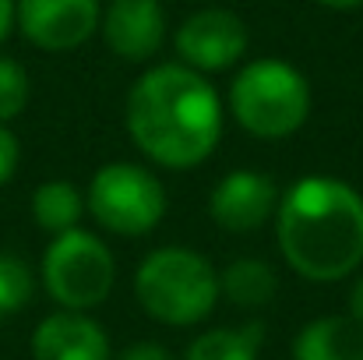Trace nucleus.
Returning <instances> with one entry per match:
<instances>
[{
	"instance_id": "11",
	"label": "nucleus",
	"mask_w": 363,
	"mask_h": 360,
	"mask_svg": "<svg viewBox=\"0 0 363 360\" xmlns=\"http://www.w3.org/2000/svg\"><path fill=\"white\" fill-rule=\"evenodd\" d=\"M103 36L123 60H148L162 46L166 11L159 0H113L103 18Z\"/></svg>"
},
{
	"instance_id": "5",
	"label": "nucleus",
	"mask_w": 363,
	"mask_h": 360,
	"mask_svg": "<svg viewBox=\"0 0 363 360\" xmlns=\"http://www.w3.org/2000/svg\"><path fill=\"white\" fill-rule=\"evenodd\" d=\"M117 279L113 254L103 240L89 230H67L46 247L43 258V283L50 297L64 311H89L99 307Z\"/></svg>"
},
{
	"instance_id": "15",
	"label": "nucleus",
	"mask_w": 363,
	"mask_h": 360,
	"mask_svg": "<svg viewBox=\"0 0 363 360\" xmlns=\"http://www.w3.org/2000/svg\"><path fill=\"white\" fill-rule=\"evenodd\" d=\"M261 336V322H250L243 329H212L187 347L184 360H257Z\"/></svg>"
},
{
	"instance_id": "9",
	"label": "nucleus",
	"mask_w": 363,
	"mask_h": 360,
	"mask_svg": "<svg viewBox=\"0 0 363 360\" xmlns=\"http://www.w3.org/2000/svg\"><path fill=\"white\" fill-rule=\"evenodd\" d=\"M275 184L257 173V170H237L230 177H223L212 191L208 212L212 219L230 230V234H250L257 227L268 223V216L275 212Z\"/></svg>"
},
{
	"instance_id": "17",
	"label": "nucleus",
	"mask_w": 363,
	"mask_h": 360,
	"mask_svg": "<svg viewBox=\"0 0 363 360\" xmlns=\"http://www.w3.org/2000/svg\"><path fill=\"white\" fill-rule=\"evenodd\" d=\"M28 103V75L18 60L0 57V124L14 120Z\"/></svg>"
},
{
	"instance_id": "22",
	"label": "nucleus",
	"mask_w": 363,
	"mask_h": 360,
	"mask_svg": "<svg viewBox=\"0 0 363 360\" xmlns=\"http://www.w3.org/2000/svg\"><path fill=\"white\" fill-rule=\"evenodd\" d=\"M325 7H335V11H350V7H363V0H318Z\"/></svg>"
},
{
	"instance_id": "21",
	"label": "nucleus",
	"mask_w": 363,
	"mask_h": 360,
	"mask_svg": "<svg viewBox=\"0 0 363 360\" xmlns=\"http://www.w3.org/2000/svg\"><path fill=\"white\" fill-rule=\"evenodd\" d=\"M11 25H14V0H0V43L7 39Z\"/></svg>"
},
{
	"instance_id": "12",
	"label": "nucleus",
	"mask_w": 363,
	"mask_h": 360,
	"mask_svg": "<svg viewBox=\"0 0 363 360\" xmlns=\"http://www.w3.org/2000/svg\"><path fill=\"white\" fill-rule=\"evenodd\" d=\"M293 360H363V325L350 315H325L293 339Z\"/></svg>"
},
{
	"instance_id": "19",
	"label": "nucleus",
	"mask_w": 363,
	"mask_h": 360,
	"mask_svg": "<svg viewBox=\"0 0 363 360\" xmlns=\"http://www.w3.org/2000/svg\"><path fill=\"white\" fill-rule=\"evenodd\" d=\"M121 360H173V357L159 343H134V347H127L121 354Z\"/></svg>"
},
{
	"instance_id": "18",
	"label": "nucleus",
	"mask_w": 363,
	"mask_h": 360,
	"mask_svg": "<svg viewBox=\"0 0 363 360\" xmlns=\"http://www.w3.org/2000/svg\"><path fill=\"white\" fill-rule=\"evenodd\" d=\"M14 166H18V141H14V134L0 124V184L11 180Z\"/></svg>"
},
{
	"instance_id": "2",
	"label": "nucleus",
	"mask_w": 363,
	"mask_h": 360,
	"mask_svg": "<svg viewBox=\"0 0 363 360\" xmlns=\"http://www.w3.org/2000/svg\"><path fill=\"white\" fill-rule=\"evenodd\" d=\"M279 247L293 272L335 283L363 261V198L342 180L303 177L279 202Z\"/></svg>"
},
{
	"instance_id": "3",
	"label": "nucleus",
	"mask_w": 363,
	"mask_h": 360,
	"mask_svg": "<svg viewBox=\"0 0 363 360\" xmlns=\"http://www.w3.org/2000/svg\"><path fill=\"white\" fill-rule=\"evenodd\" d=\"M134 293L148 318L184 329L212 315L219 300V276L212 261L191 247H159L138 265Z\"/></svg>"
},
{
	"instance_id": "4",
	"label": "nucleus",
	"mask_w": 363,
	"mask_h": 360,
	"mask_svg": "<svg viewBox=\"0 0 363 360\" xmlns=\"http://www.w3.org/2000/svg\"><path fill=\"white\" fill-rule=\"evenodd\" d=\"M230 110L247 134L279 141L303 127L311 114L307 78L275 57L250 60L230 89Z\"/></svg>"
},
{
	"instance_id": "1",
	"label": "nucleus",
	"mask_w": 363,
	"mask_h": 360,
	"mask_svg": "<svg viewBox=\"0 0 363 360\" xmlns=\"http://www.w3.org/2000/svg\"><path fill=\"white\" fill-rule=\"evenodd\" d=\"M127 131L152 163L191 170L216 152L223 107L201 71L187 64H159L145 71L127 96Z\"/></svg>"
},
{
	"instance_id": "8",
	"label": "nucleus",
	"mask_w": 363,
	"mask_h": 360,
	"mask_svg": "<svg viewBox=\"0 0 363 360\" xmlns=\"http://www.w3.org/2000/svg\"><path fill=\"white\" fill-rule=\"evenodd\" d=\"M14 18L39 50H74L99 28V0H18Z\"/></svg>"
},
{
	"instance_id": "20",
	"label": "nucleus",
	"mask_w": 363,
	"mask_h": 360,
	"mask_svg": "<svg viewBox=\"0 0 363 360\" xmlns=\"http://www.w3.org/2000/svg\"><path fill=\"white\" fill-rule=\"evenodd\" d=\"M350 318H357L363 325V276L353 283V290H350Z\"/></svg>"
},
{
	"instance_id": "6",
	"label": "nucleus",
	"mask_w": 363,
	"mask_h": 360,
	"mask_svg": "<svg viewBox=\"0 0 363 360\" xmlns=\"http://www.w3.org/2000/svg\"><path fill=\"white\" fill-rule=\"evenodd\" d=\"M89 209L99 227L121 237H141L155 230L166 212V191L155 173L134 163H110L92 177Z\"/></svg>"
},
{
	"instance_id": "7",
	"label": "nucleus",
	"mask_w": 363,
	"mask_h": 360,
	"mask_svg": "<svg viewBox=\"0 0 363 360\" xmlns=\"http://www.w3.org/2000/svg\"><path fill=\"white\" fill-rule=\"evenodd\" d=\"M177 53L194 71H226L247 53V25L226 7H205L177 28Z\"/></svg>"
},
{
	"instance_id": "13",
	"label": "nucleus",
	"mask_w": 363,
	"mask_h": 360,
	"mask_svg": "<svg viewBox=\"0 0 363 360\" xmlns=\"http://www.w3.org/2000/svg\"><path fill=\"white\" fill-rule=\"evenodd\" d=\"M82 212H85L82 191H78L74 184H67V180H46V184H39L35 195H32V216H35V223H39L46 234H53V237L74 230L78 219H82Z\"/></svg>"
},
{
	"instance_id": "14",
	"label": "nucleus",
	"mask_w": 363,
	"mask_h": 360,
	"mask_svg": "<svg viewBox=\"0 0 363 360\" xmlns=\"http://www.w3.org/2000/svg\"><path fill=\"white\" fill-rule=\"evenodd\" d=\"M275 272L257 261V258H240L233 261L223 279H219V290L237 304V307H264L272 297H275Z\"/></svg>"
},
{
	"instance_id": "16",
	"label": "nucleus",
	"mask_w": 363,
	"mask_h": 360,
	"mask_svg": "<svg viewBox=\"0 0 363 360\" xmlns=\"http://www.w3.org/2000/svg\"><path fill=\"white\" fill-rule=\"evenodd\" d=\"M32 272L21 258L0 254V315H14L32 300Z\"/></svg>"
},
{
	"instance_id": "10",
	"label": "nucleus",
	"mask_w": 363,
	"mask_h": 360,
	"mask_svg": "<svg viewBox=\"0 0 363 360\" xmlns=\"http://www.w3.org/2000/svg\"><path fill=\"white\" fill-rule=\"evenodd\" d=\"M35 360H110V336L82 311H57L32 332Z\"/></svg>"
}]
</instances>
